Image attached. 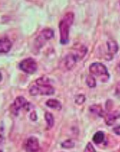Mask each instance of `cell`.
<instances>
[{
	"label": "cell",
	"instance_id": "obj_20",
	"mask_svg": "<svg viewBox=\"0 0 120 152\" xmlns=\"http://www.w3.org/2000/svg\"><path fill=\"white\" fill-rule=\"evenodd\" d=\"M84 152H96V151L95 148L93 147V146L92 145L91 143H88L87 145L85 147V149Z\"/></svg>",
	"mask_w": 120,
	"mask_h": 152
},
{
	"label": "cell",
	"instance_id": "obj_26",
	"mask_svg": "<svg viewBox=\"0 0 120 152\" xmlns=\"http://www.w3.org/2000/svg\"><path fill=\"white\" fill-rule=\"evenodd\" d=\"M0 152H2V151H1V150H0Z\"/></svg>",
	"mask_w": 120,
	"mask_h": 152
},
{
	"label": "cell",
	"instance_id": "obj_14",
	"mask_svg": "<svg viewBox=\"0 0 120 152\" xmlns=\"http://www.w3.org/2000/svg\"><path fill=\"white\" fill-rule=\"evenodd\" d=\"M46 105L51 108L56 109V110H60L62 108V105L60 101L56 99H49L46 102Z\"/></svg>",
	"mask_w": 120,
	"mask_h": 152
},
{
	"label": "cell",
	"instance_id": "obj_9",
	"mask_svg": "<svg viewBox=\"0 0 120 152\" xmlns=\"http://www.w3.org/2000/svg\"><path fill=\"white\" fill-rule=\"evenodd\" d=\"M11 47L12 42L9 38H0V53H8Z\"/></svg>",
	"mask_w": 120,
	"mask_h": 152
},
{
	"label": "cell",
	"instance_id": "obj_21",
	"mask_svg": "<svg viewBox=\"0 0 120 152\" xmlns=\"http://www.w3.org/2000/svg\"><path fill=\"white\" fill-rule=\"evenodd\" d=\"M29 118H30V119L33 120V121H36L37 120V113L35 111H33L30 113V115H29Z\"/></svg>",
	"mask_w": 120,
	"mask_h": 152
},
{
	"label": "cell",
	"instance_id": "obj_13",
	"mask_svg": "<svg viewBox=\"0 0 120 152\" xmlns=\"http://www.w3.org/2000/svg\"><path fill=\"white\" fill-rule=\"evenodd\" d=\"M89 110L91 113L96 114L100 117H104L105 113L102 107L100 105H93L89 107Z\"/></svg>",
	"mask_w": 120,
	"mask_h": 152
},
{
	"label": "cell",
	"instance_id": "obj_5",
	"mask_svg": "<svg viewBox=\"0 0 120 152\" xmlns=\"http://www.w3.org/2000/svg\"><path fill=\"white\" fill-rule=\"evenodd\" d=\"M54 37V31L51 28H45L42 31L40 36L35 40V46L37 48H41L46 41L51 40Z\"/></svg>",
	"mask_w": 120,
	"mask_h": 152
},
{
	"label": "cell",
	"instance_id": "obj_18",
	"mask_svg": "<svg viewBox=\"0 0 120 152\" xmlns=\"http://www.w3.org/2000/svg\"><path fill=\"white\" fill-rule=\"evenodd\" d=\"M61 146L63 148H65V149H71V148H73L75 146V142L71 140H68L64 141L61 144Z\"/></svg>",
	"mask_w": 120,
	"mask_h": 152
},
{
	"label": "cell",
	"instance_id": "obj_12",
	"mask_svg": "<svg viewBox=\"0 0 120 152\" xmlns=\"http://www.w3.org/2000/svg\"><path fill=\"white\" fill-rule=\"evenodd\" d=\"M87 50H88L87 48L85 47L84 45H82L80 46L78 49H77L75 53H73V54L75 55V57H76L77 60L79 61L85 57V55H86V53H87Z\"/></svg>",
	"mask_w": 120,
	"mask_h": 152
},
{
	"label": "cell",
	"instance_id": "obj_7",
	"mask_svg": "<svg viewBox=\"0 0 120 152\" xmlns=\"http://www.w3.org/2000/svg\"><path fill=\"white\" fill-rule=\"evenodd\" d=\"M40 150V143L38 139L35 137H31L27 139L25 144L26 152H38Z\"/></svg>",
	"mask_w": 120,
	"mask_h": 152
},
{
	"label": "cell",
	"instance_id": "obj_8",
	"mask_svg": "<svg viewBox=\"0 0 120 152\" xmlns=\"http://www.w3.org/2000/svg\"><path fill=\"white\" fill-rule=\"evenodd\" d=\"M120 118V111L114 110L112 112L109 113L105 118V121L106 123L108 126H111L118 119Z\"/></svg>",
	"mask_w": 120,
	"mask_h": 152
},
{
	"label": "cell",
	"instance_id": "obj_22",
	"mask_svg": "<svg viewBox=\"0 0 120 152\" xmlns=\"http://www.w3.org/2000/svg\"><path fill=\"white\" fill-rule=\"evenodd\" d=\"M113 132L116 134L120 135V126H117V127H114L113 129Z\"/></svg>",
	"mask_w": 120,
	"mask_h": 152
},
{
	"label": "cell",
	"instance_id": "obj_2",
	"mask_svg": "<svg viewBox=\"0 0 120 152\" xmlns=\"http://www.w3.org/2000/svg\"><path fill=\"white\" fill-rule=\"evenodd\" d=\"M75 15L73 12H68L59 23V31H60V43L65 45L69 42L70 28L73 24Z\"/></svg>",
	"mask_w": 120,
	"mask_h": 152
},
{
	"label": "cell",
	"instance_id": "obj_24",
	"mask_svg": "<svg viewBox=\"0 0 120 152\" xmlns=\"http://www.w3.org/2000/svg\"><path fill=\"white\" fill-rule=\"evenodd\" d=\"M2 141H3V136H2V134L0 133V144L2 142Z\"/></svg>",
	"mask_w": 120,
	"mask_h": 152
},
{
	"label": "cell",
	"instance_id": "obj_15",
	"mask_svg": "<svg viewBox=\"0 0 120 152\" xmlns=\"http://www.w3.org/2000/svg\"><path fill=\"white\" fill-rule=\"evenodd\" d=\"M105 140V134L103 132L98 131L95 133L93 137V141L95 144H101Z\"/></svg>",
	"mask_w": 120,
	"mask_h": 152
},
{
	"label": "cell",
	"instance_id": "obj_3",
	"mask_svg": "<svg viewBox=\"0 0 120 152\" xmlns=\"http://www.w3.org/2000/svg\"><path fill=\"white\" fill-rule=\"evenodd\" d=\"M89 72L92 75L101 77V80L106 82L110 78L108 69L102 63H92L89 66Z\"/></svg>",
	"mask_w": 120,
	"mask_h": 152
},
{
	"label": "cell",
	"instance_id": "obj_4",
	"mask_svg": "<svg viewBox=\"0 0 120 152\" xmlns=\"http://www.w3.org/2000/svg\"><path fill=\"white\" fill-rule=\"evenodd\" d=\"M19 68L27 74H34L37 70V63L35 60L29 57L19 63Z\"/></svg>",
	"mask_w": 120,
	"mask_h": 152
},
{
	"label": "cell",
	"instance_id": "obj_11",
	"mask_svg": "<svg viewBox=\"0 0 120 152\" xmlns=\"http://www.w3.org/2000/svg\"><path fill=\"white\" fill-rule=\"evenodd\" d=\"M107 46H108V50L110 56L117 53L118 50H119V46H118L117 42L114 40H108L107 41Z\"/></svg>",
	"mask_w": 120,
	"mask_h": 152
},
{
	"label": "cell",
	"instance_id": "obj_23",
	"mask_svg": "<svg viewBox=\"0 0 120 152\" xmlns=\"http://www.w3.org/2000/svg\"><path fill=\"white\" fill-rule=\"evenodd\" d=\"M117 71L119 72V73H120V62H119V64H118L117 66Z\"/></svg>",
	"mask_w": 120,
	"mask_h": 152
},
{
	"label": "cell",
	"instance_id": "obj_16",
	"mask_svg": "<svg viewBox=\"0 0 120 152\" xmlns=\"http://www.w3.org/2000/svg\"><path fill=\"white\" fill-rule=\"evenodd\" d=\"M44 118H45V120L47 122L48 126L49 127H52L54 125V117L51 113L47 112L44 115Z\"/></svg>",
	"mask_w": 120,
	"mask_h": 152
},
{
	"label": "cell",
	"instance_id": "obj_6",
	"mask_svg": "<svg viewBox=\"0 0 120 152\" xmlns=\"http://www.w3.org/2000/svg\"><path fill=\"white\" fill-rule=\"evenodd\" d=\"M29 103L25 98L23 96H18L15 99V101L13 103L11 106V110L12 113L14 115H18V112L23 108H25L26 110H29Z\"/></svg>",
	"mask_w": 120,
	"mask_h": 152
},
{
	"label": "cell",
	"instance_id": "obj_1",
	"mask_svg": "<svg viewBox=\"0 0 120 152\" xmlns=\"http://www.w3.org/2000/svg\"><path fill=\"white\" fill-rule=\"evenodd\" d=\"M29 93L31 96H51L54 94V88L50 84L49 78L42 77L37 79L35 84L29 88Z\"/></svg>",
	"mask_w": 120,
	"mask_h": 152
},
{
	"label": "cell",
	"instance_id": "obj_25",
	"mask_svg": "<svg viewBox=\"0 0 120 152\" xmlns=\"http://www.w3.org/2000/svg\"><path fill=\"white\" fill-rule=\"evenodd\" d=\"M1 79H2V75H1V73L0 72V81H1Z\"/></svg>",
	"mask_w": 120,
	"mask_h": 152
},
{
	"label": "cell",
	"instance_id": "obj_17",
	"mask_svg": "<svg viewBox=\"0 0 120 152\" xmlns=\"http://www.w3.org/2000/svg\"><path fill=\"white\" fill-rule=\"evenodd\" d=\"M86 83L90 88H94L96 86V81L93 75H88L86 79Z\"/></svg>",
	"mask_w": 120,
	"mask_h": 152
},
{
	"label": "cell",
	"instance_id": "obj_19",
	"mask_svg": "<svg viewBox=\"0 0 120 152\" xmlns=\"http://www.w3.org/2000/svg\"><path fill=\"white\" fill-rule=\"evenodd\" d=\"M86 101V97L83 94H79V95H77L75 97V102L77 105H82Z\"/></svg>",
	"mask_w": 120,
	"mask_h": 152
},
{
	"label": "cell",
	"instance_id": "obj_10",
	"mask_svg": "<svg viewBox=\"0 0 120 152\" xmlns=\"http://www.w3.org/2000/svg\"><path fill=\"white\" fill-rule=\"evenodd\" d=\"M77 59L75 57V55L73 53L69 54L65 57L64 60V64L67 69H71L75 66L76 63L77 62Z\"/></svg>",
	"mask_w": 120,
	"mask_h": 152
}]
</instances>
